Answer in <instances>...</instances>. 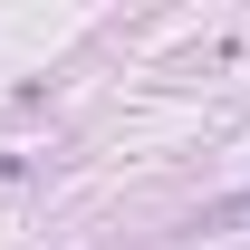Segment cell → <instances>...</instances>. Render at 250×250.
I'll return each mask as SVG.
<instances>
[{
	"instance_id": "cell-1",
	"label": "cell",
	"mask_w": 250,
	"mask_h": 250,
	"mask_svg": "<svg viewBox=\"0 0 250 250\" xmlns=\"http://www.w3.org/2000/svg\"><path fill=\"white\" fill-rule=\"evenodd\" d=\"M250 221V192H231V202H212V212H202V231H241Z\"/></svg>"
}]
</instances>
